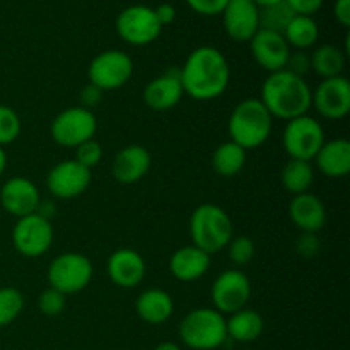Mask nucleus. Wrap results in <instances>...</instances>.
<instances>
[{"mask_svg": "<svg viewBox=\"0 0 350 350\" xmlns=\"http://www.w3.org/2000/svg\"><path fill=\"white\" fill-rule=\"evenodd\" d=\"M250 50L256 64L269 74L284 70L291 53V46L284 34L267 29H258V33L250 40Z\"/></svg>", "mask_w": 350, "mask_h": 350, "instance_id": "nucleus-16", "label": "nucleus"}, {"mask_svg": "<svg viewBox=\"0 0 350 350\" xmlns=\"http://www.w3.org/2000/svg\"><path fill=\"white\" fill-rule=\"evenodd\" d=\"M273 118L260 99L248 98L236 105L228 122L231 140L245 150L256 149L269 140Z\"/></svg>", "mask_w": 350, "mask_h": 350, "instance_id": "nucleus-3", "label": "nucleus"}, {"mask_svg": "<svg viewBox=\"0 0 350 350\" xmlns=\"http://www.w3.org/2000/svg\"><path fill=\"white\" fill-rule=\"evenodd\" d=\"M14 248L27 258H38L50 250L53 243L51 222L38 214L17 219L12 229Z\"/></svg>", "mask_w": 350, "mask_h": 350, "instance_id": "nucleus-11", "label": "nucleus"}, {"mask_svg": "<svg viewBox=\"0 0 350 350\" xmlns=\"http://www.w3.org/2000/svg\"><path fill=\"white\" fill-rule=\"evenodd\" d=\"M320 36V29L313 17L310 16H294L289 26L284 31V38H286L287 44L294 46L296 50H306V48L313 46Z\"/></svg>", "mask_w": 350, "mask_h": 350, "instance_id": "nucleus-29", "label": "nucleus"}, {"mask_svg": "<svg viewBox=\"0 0 350 350\" xmlns=\"http://www.w3.org/2000/svg\"><path fill=\"white\" fill-rule=\"evenodd\" d=\"M296 16H310L317 14L323 5V0H286Z\"/></svg>", "mask_w": 350, "mask_h": 350, "instance_id": "nucleus-39", "label": "nucleus"}, {"mask_svg": "<svg viewBox=\"0 0 350 350\" xmlns=\"http://www.w3.org/2000/svg\"><path fill=\"white\" fill-rule=\"evenodd\" d=\"M133 62L129 53L122 50H106L92 58L88 68L89 84L103 92L123 88L132 79Z\"/></svg>", "mask_w": 350, "mask_h": 350, "instance_id": "nucleus-8", "label": "nucleus"}, {"mask_svg": "<svg viewBox=\"0 0 350 350\" xmlns=\"http://www.w3.org/2000/svg\"><path fill=\"white\" fill-rule=\"evenodd\" d=\"M311 106L317 108L323 118L342 120L350 111V82L344 75L323 79L313 92Z\"/></svg>", "mask_w": 350, "mask_h": 350, "instance_id": "nucleus-14", "label": "nucleus"}, {"mask_svg": "<svg viewBox=\"0 0 350 350\" xmlns=\"http://www.w3.org/2000/svg\"><path fill=\"white\" fill-rule=\"evenodd\" d=\"M325 140L323 126L311 116L303 115L289 120L282 135V144L291 159L308 161L314 159Z\"/></svg>", "mask_w": 350, "mask_h": 350, "instance_id": "nucleus-7", "label": "nucleus"}, {"mask_svg": "<svg viewBox=\"0 0 350 350\" xmlns=\"http://www.w3.org/2000/svg\"><path fill=\"white\" fill-rule=\"evenodd\" d=\"M214 310L222 314H232L243 310L252 297V284L241 270H224L212 286Z\"/></svg>", "mask_w": 350, "mask_h": 350, "instance_id": "nucleus-12", "label": "nucleus"}, {"mask_svg": "<svg viewBox=\"0 0 350 350\" xmlns=\"http://www.w3.org/2000/svg\"><path fill=\"white\" fill-rule=\"evenodd\" d=\"M311 70L321 79L342 75L345 67V53L334 44H321L310 55Z\"/></svg>", "mask_w": 350, "mask_h": 350, "instance_id": "nucleus-26", "label": "nucleus"}, {"mask_svg": "<svg viewBox=\"0 0 350 350\" xmlns=\"http://www.w3.org/2000/svg\"><path fill=\"white\" fill-rule=\"evenodd\" d=\"M211 269V255L197 246H183L170 258V272L181 282H193L204 277Z\"/></svg>", "mask_w": 350, "mask_h": 350, "instance_id": "nucleus-22", "label": "nucleus"}, {"mask_svg": "<svg viewBox=\"0 0 350 350\" xmlns=\"http://www.w3.org/2000/svg\"><path fill=\"white\" fill-rule=\"evenodd\" d=\"M190 236L193 246L202 252L208 255L221 252L232 239L231 217L214 204L198 205L190 217Z\"/></svg>", "mask_w": 350, "mask_h": 350, "instance_id": "nucleus-4", "label": "nucleus"}, {"mask_svg": "<svg viewBox=\"0 0 350 350\" xmlns=\"http://www.w3.org/2000/svg\"><path fill=\"white\" fill-rule=\"evenodd\" d=\"M94 273L91 260L82 253H64L58 255L48 267L50 287L62 294H75L89 286Z\"/></svg>", "mask_w": 350, "mask_h": 350, "instance_id": "nucleus-6", "label": "nucleus"}, {"mask_svg": "<svg viewBox=\"0 0 350 350\" xmlns=\"http://www.w3.org/2000/svg\"><path fill=\"white\" fill-rule=\"evenodd\" d=\"M183 96L181 70L178 67H170L166 72L154 77L144 89V103L152 111H170Z\"/></svg>", "mask_w": 350, "mask_h": 350, "instance_id": "nucleus-17", "label": "nucleus"}, {"mask_svg": "<svg viewBox=\"0 0 350 350\" xmlns=\"http://www.w3.org/2000/svg\"><path fill=\"white\" fill-rule=\"evenodd\" d=\"M317 166L325 176L344 178L350 171V142L347 139L328 140L314 156Z\"/></svg>", "mask_w": 350, "mask_h": 350, "instance_id": "nucleus-23", "label": "nucleus"}, {"mask_svg": "<svg viewBox=\"0 0 350 350\" xmlns=\"http://www.w3.org/2000/svg\"><path fill=\"white\" fill-rule=\"evenodd\" d=\"M154 12H156L157 21H159L163 27L167 26V24H171L174 19H176V9H174L171 3H161L159 7L154 9Z\"/></svg>", "mask_w": 350, "mask_h": 350, "instance_id": "nucleus-42", "label": "nucleus"}, {"mask_svg": "<svg viewBox=\"0 0 350 350\" xmlns=\"http://www.w3.org/2000/svg\"><path fill=\"white\" fill-rule=\"evenodd\" d=\"M65 304H67L65 303V294L53 289V287L44 289L38 299V306L44 317H58L65 310Z\"/></svg>", "mask_w": 350, "mask_h": 350, "instance_id": "nucleus-35", "label": "nucleus"}, {"mask_svg": "<svg viewBox=\"0 0 350 350\" xmlns=\"http://www.w3.org/2000/svg\"><path fill=\"white\" fill-rule=\"evenodd\" d=\"M246 150L232 140L221 144L212 154V167L217 174L226 178L236 176L245 167Z\"/></svg>", "mask_w": 350, "mask_h": 350, "instance_id": "nucleus-27", "label": "nucleus"}, {"mask_svg": "<svg viewBox=\"0 0 350 350\" xmlns=\"http://www.w3.org/2000/svg\"><path fill=\"white\" fill-rule=\"evenodd\" d=\"M137 314L142 321L150 325H161L173 314V297L163 289H147L137 297Z\"/></svg>", "mask_w": 350, "mask_h": 350, "instance_id": "nucleus-24", "label": "nucleus"}, {"mask_svg": "<svg viewBox=\"0 0 350 350\" xmlns=\"http://www.w3.org/2000/svg\"><path fill=\"white\" fill-rule=\"evenodd\" d=\"M180 70L185 94L195 101H212L222 96L231 77L228 60L214 46L195 48Z\"/></svg>", "mask_w": 350, "mask_h": 350, "instance_id": "nucleus-1", "label": "nucleus"}, {"mask_svg": "<svg viewBox=\"0 0 350 350\" xmlns=\"http://www.w3.org/2000/svg\"><path fill=\"white\" fill-rule=\"evenodd\" d=\"M98 130V120L91 109L82 106L67 108L55 116L51 122V139L62 147H77L85 140L94 139Z\"/></svg>", "mask_w": 350, "mask_h": 350, "instance_id": "nucleus-10", "label": "nucleus"}, {"mask_svg": "<svg viewBox=\"0 0 350 350\" xmlns=\"http://www.w3.org/2000/svg\"><path fill=\"white\" fill-rule=\"evenodd\" d=\"M260 101L269 109L272 118L289 122L297 116L308 115L313 101V91L303 77H297L284 68L269 74L262 84Z\"/></svg>", "mask_w": 350, "mask_h": 350, "instance_id": "nucleus-2", "label": "nucleus"}, {"mask_svg": "<svg viewBox=\"0 0 350 350\" xmlns=\"http://www.w3.org/2000/svg\"><path fill=\"white\" fill-rule=\"evenodd\" d=\"M40 202L41 197L36 185L27 178H10L0 190V205L17 219L34 214Z\"/></svg>", "mask_w": 350, "mask_h": 350, "instance_id": "nucleus-18", "label": "nucleus"}, {"mask_svg": "<svg viewBox=\"0 0 350 350\" xmlns=\"http://www.w3.org/2000/svg\"><path fill=\"white\" fill-rule=\"evenodd\" d=\"M24 308V296L16 287L0 289V328L12 323Z\"/></svg>", "mask_w": 350, "mask_h": 350, "instance_id": "nucleus-31", "label": "nucleus"}, {"mask_svg": "<svg viewBox=\"0 0 350 350\" xmlns=\"http://www.w3.org/2000/svg\"><path fill=\"white\" fill-rule=\"evenodd\" d=\"M229 258L234 265H248L255 256V243L248 236H238L229 241Z\"/></svg>", "mask_w": 350, "mask_h": 350, "instance_id": "nucleus-33", "label": "nucleus"}, {"mask_svg": "<svg viewBox=\"0 0 350 350\" xmlns=\"http://www.w3.org/2000/svg\"><path fill=\"white\" fill-rule=\"evenodd\" d=\"M150 163L152 159L146 147L137 146V144L126 146L116 154L113 161V178L123 185L137 183L149 173Z\"/></svg>", "mask_w": 350, "mask_h": 350, "instance_id": "nucleus-20", "label": "nucleus"}, {"mask_svg": "<svg viewBox=\"0 0 350 350\" xmlns=\"http://www.w3.org/2000/svg\"><path fill=\"white\" fill-rule=\"evenodd\" d=\"M91 170L81 166L75 159L55 164L46 174V188L57 198H75L84 193L91 185Z\"/></svg>", "mask_w": 350, "mask_h": 350, "instance_id": "nucleus-13", "label": "nucleus"}, {"mask_svg": "<svg viewBox=\"0 0 350 350\" xmlns=\"http://www.w3.org/2000/svg\"><path fill=\"white\" fill-rule=\"evenodd\" d=\"M103 99V91L96 85L88 84L84 89L81 91V103H82V108L85 109H91L94 106H98Z\"/></svg>", "mask_w": 350, "mask_h": 350, "instance_id": "nucleus-40", "label": "nucleus"}, {"mask_svg": "<svg viewBox=\"0 0 350 350\" xmlns=\"http://www.w3.org/2000/svg\"><path fill=\"white\" fill-rule=\"evenodd\" d=\"M253 3H255L258 9H262V7H267V5H272V3H277V2H282V0H252Z\"/></svg>", "mask_w": 350, "mask_h": 350, "instance_id": "nucleus-45", "label": "nucleus"}, {"mask_svg": "<svg viewBox=\"0 0 350 350\" xmlns=\"http://www.w3.org/2000/svg\"><path fill=\"white\" fill-rule=\"evenodd\" d=\"M103 159V147L101 144L96 142L94 139L85 140L81 146L75 147V161H77L81 166L92 170V167L98 166Z\"/></svg>", "mask_w": 350, "mask_h": 350, "instance_id": "nucleus-34", "label": "nucleus"}, {"mask_svg": "<svg viewBox=\"0 0 350 350\" xmlns=\"http://www.w3.org/2000/svg\"><path fill=\"white\" fill-rule=\"evenodd\" d=\"M289 217L301 232H318L327 224V211L317 195H294L289 204Z\"/></svg>", "mask_w": 350, "mask_h": 350, "instance_id": "nucleus-21", "label": "nucleus"}, {"mask_svg": "<svg viewBox=\"0 0 350 350\" xmlns=\"http://www.w3.org/2000/svg\"><path fill=\"white\" fill-rule=\"evenodd\" d=\"M321 241L318 238V232H301V236L296 241V252L303 258L311 260L320 253Z\"/></svg>", "mask_w": 350, "mask_h": 350, "instance_id": "nucleus-36", "label": "nucleus"}, {"mask_svg": "<svg viewBox=\"0 0 350 350\" xmlns=\"http://www.w3.org/2000/svg\"><path fill=\"white\" fill-rule=\"evenodd\" d=\"M180 337L193 350H214L228 340L226 317L214 308L190 311L180 323Z\"/></svg>", "mask_w": 350, "mask_h": 350, "instance_id": "nucleus-5", "label": "nucleus"}, {"mask_svg": "<svg viewBox=\"0 0 350 350\" xmlns=\"http://www.w3.org/2000/svg\"><path fill=\"white\" fill-rule=\"evenodd\" d=\"M5 166H7V154L5 150H3V147H0V176H2L3 171H5Z\"/></svg>", "mask_w": 350, "mask_h": 350, "instance_id": "nucleus-44", "label": "nucleus"}, {"mask_svg": "<svg viewBox=\"0 0 350 350\" xmlns=\"http://www.w3.org/2000/svg\"><path fill=\"white\" fill-rule=\"evenodd\" d=\"M226 328H228V337L241 344H250L255 342L263 332V318L258 311L255 310H243L229 314L226 320Z\"/></svg>", "mask_w": 350, "mask_h": 350, "instance_id": "nucleus-25", "label": "nucleus"}, {"mask_svg": "<svg viewBox=\"0 0 350 350\" xmlns=\"http://www.w3.org/2000/svg\"><path fill=\"white\" fill-rule=\"evenodd\" d=\"M286 70H289L291 74L297 75V77H303L306 72L311 70V60H310V55L303 50H297V51H291L289 58H287V64H286Z\"/></svg>", "mask_w": 350, "mask_h": 350, "instance_id": "nucleus-37", "label": "nucleus"}, {"mask_svg": "<svg viewBox=\"0 0 350 350\" xmlns=\"http://www.w3.org/2000/svg\"><path fill=\"white\" fill-rule=\"evenodd\" d=\"M296 14L293 12L286 0L282 2L272 3L260 9V29L273 31V33L284 34L286 27L289 26L291 21L294 19Z\"/></svg>", "mask_w": 350, "mask_h": 350, "instance_id": "nucleus-30", "label": "nucleus"}, {"mask_svg": "<svg viewBox=\"0 0 350 350\" xmlns=\"http://www.w3.org/2000/svg\"><path fill=\"white\" fill-rule=\"evenodd\" d=\"M163 26L157 21L152 7L130 5L116 17V33L125 43L133 46H146L161 36Z\"/></svg>", "mask_w": 350, "mask_h": 350, "instance_id": "nucleus-9", "label": "nucleus"}, {"mask_svg": "<svg viewBox=\"0 0 350 350\" xmlns=\"http://www.w3.org/2000/svg\"><path fill=\"white\" fill-rule=\"evenodd\" d=\"M154 350H181V349L178 347L176 344H173V342H163V344L157 345Z\"/></svg>", "mask_w": 350, "mask_h": 350, "instance_id": "nucleus-43", "label": "nucleus"}, {"mask_svg": "<svg viewBox=\"0 0 350 350\" xmlns=\"http://www.w3.org/2000/svg\"><path fill=\"white\" fill-rule=\"evenodd\" d=\"M284 188L293 195L306 193L314 181V170L311 163L299 159H291L284 166L282 174H280Z\"/></svg>", "mask_w": 350, "mask_h": 350, "instance_id": "nucleus-28", "label": "nucleus"}, {"mask_svg": "<svg viewBox=\"0 0 350 350\" xmlns=\"http://www.w3.org/2000/svg\"><path fill=\"white\" fill-rule=\"evenodd\" d=\"M146 260L135 250H116L108 260L109 279L122 289H132L139 286L146 279Z\"/></svg>", "mask_w": 350, "mask_h": 350, "instance_id": "nucleus-19", "label": "nucleus"}, {"mask_svg": "<svg viewBox=\"0 0 350 350\" xmlns=\"http://www.w3.org/2000/svg\"><path fill=\"white\" fill-rule=\"evenodd\" d=\"M226 34L238 43H250L260 29V9L252 0H229L222 10Z\"/></svg>", "mask_w": 350, "mask_h": 350, "instance_id": "nucleus-15", "label": "nucleus"}, {"mask_svg": "<svg viewBox=\"0 0 350 350\" xmlns=\"http://www.w3.org/2000/svg\"><path fill=\"white\" fill-rule=\"evenodd\" d=\"M187 3L202 16H219L226 9L229 0H187Z\"/></svg>", "mask_w": 350, "mask_h": 350, "instance_id": "nucleus-38", "label": "nucleus"}, {"mask_svg": "<svg viewBox=\"0 0 350 350\" xmlns=\"http://www.w3.org/2000/svg\"><path fill=\"white\" fill-rule=\"evenodd\" d=\"M335 19L344 27L350 26V0H335L334 5Z\"/></svg>", "mask_w": 350, "mask_h": 350, "instance_id": "nucleus-41", "label": "nucleus"}, {"mask_svg": "<svg viewBox=\"0 0 350 350\" xmlns=\"http://www.w3.org/2000/svg\"><path fill=\"white\" fill-rule=\"evenodd\" d=\"M21 118L10 106L0 105V147L12 144L21 135Z\"/></svg>", "mask_w": 350, "mask_h": 350, "instance_id": "nucleus-32", "label": "nucleus"}]
</instances>
